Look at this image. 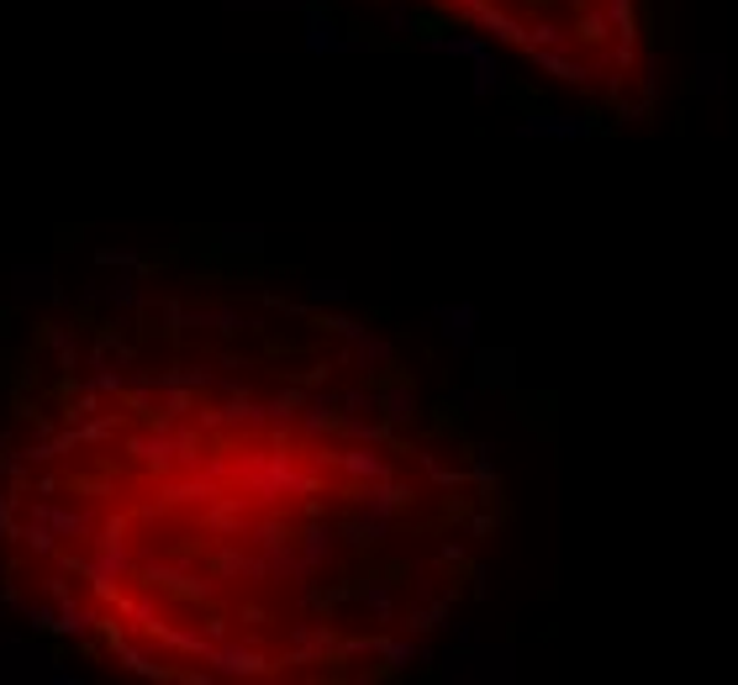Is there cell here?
<instances>
[{"label": "cell", "mask_w": 738, "mask_h": 685, "mask_svg": "<svg viewBox=\"0 0 738 685\" xmlns=\"http://www.w3.org/2000/svg\"><path fill=\"white\" fill-rule=\"evenodd\" d=\"M449 32L501 47L544 85L601 117H643L654 100L643 0H391Z\"/></svg>", "instance_id": "cell-2"}, {"label": "cell", "mask_w": 738, "mask_h": 685, "mask_svg": "<svg viewBox=\"0 0 738 685\" xmlns=\"http://www.w3.org/2000/svg\"><path fill=\"white\" fill-rule=\"evenodd\" d=\"M506 491L396 332L206 269L38 317L0 390V559L143 681H396L480 591Z\"/></svg>", "instance_id": "cell-1"}]
</instances>
